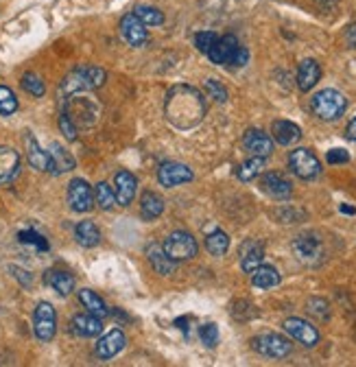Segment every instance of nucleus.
I'll use <instances>...</instances> for the list:
<instances>
[{"label": "nucleus", "instance_id": "nucleus-1", "mask_svg": "<svg viewBox=\"0 0 356 367\" xmlns=\"http://www.w3.org/2000/svg\"><path fill=\"white\" fill-rule=\"evenodd\" d=\"M206 116L203 96L192 86H175L167 94V119L177 129L197 127Z\"/></svg>", "mask_w": 356, "mask_h": 367}, {"label": "nucleus", "instance_id": "nucleus-2", "mask_svg": "<svg viewBox=\"0 0 356 367\" xmlns=\"http://www.w3.org/2000/svg\"><path fill=\"white\" fill-rule=\"evenodd\" d=\"M61 114H66L68 119L77 125V129L92 127L101 116V105L94 101L88 92H77L70 96L61 98Z\"/></svg>", "mask_w": 356, "mask_h": 367}, {"label": "nucleus", "instance_id": "nucleus-3", "mask_svg": "<svg viewBox=\"0 0 356 367\" xmlns=\"http://www.w3.org/2000/svg\"><path fill=\"white\" fill-rule=\"evenodd\" d=\"M107 79V73L99 66H79L75 68L66 79L61 81V96H70V94H77V92H90V90H96L101 88Z\"/></svg>", "mask_w": 356, "mask_h": 367}, {"label": "nucleus", "instance_id": "nucleus-4", "mask_svg": "<svg viewBox=\"0 0 356 367\" xmlns=\"http://www.w3.org/2000/svg\"><path fill=\"white\" fill-rule=\"evenodd\" d=\"M208 57L217 66H232V68H240L249 61V51L242 46L236 36H223L215 42V46L208 51Z\"/></svg>", "mask_w": 356, "mask_h": 367}, {"label": "nucleus", "instance_id": "nucleus-5", "mask_svg": "<svg viewBox=\"0 0 356 367\" xmlns=\"http://www.w3.org/2000/svg\"><path fill=\"white\" fill-rule=\"evenodd\" d=\"M311 110L315 112L317 119L321 121H336L341 119L348 110V98L332 88L319 90L313 98H311Z\"/></svg>", "mask_w": 356, "mask_h": 367}, {"label": "nucleus", "instance_id": "nucleus-6", "mask_svg": "<svg viewBox=\"0 0 356 367\" xmlns=\"http://www.w3.org/2000/svg\"><path fill=\"white\" fill-rule=\"evenodd\" d=\"M162 249H164V254L171 260L182 262V260L195 258L197 252H199V245H197L195 239H192V234H188V232H184V230H177V232H173V234L167 237Z\"/></svg>", "mask_w": 356, "mask_h": 367}, {"label": "nucleus", "instance_id": "nucleus-7", "mask_svg": "<svg viewBox=\"0 0 356 367\" xmlns=\"http://www.w3.org/2000/svg\"><path fill=\"white\" fill-rule=\"evenodd\" d=\"M251 347L258 354L269 357V359H286L293 352V343L282 335H276V332H265V335L254 337Z\"/></svg>", "mask_w": 356, "mask_h": 367}, {"label": "nucleus", "instance_id": "nucleus-8", "mask_svg": "<svg viewBox=\"0 0 356 367\" xmlns=\"http://www.w3.org/2000/svg\"><path fill=\"white\" fill-rule=\"evenodd\" d=\"M288 169L300 179L311 181L321 175V162L311 149H295V151L288 153Z\"/></svg>", "mask_w": 356, "mask_h": 367}, {"label": "nucleus", "instance_id": "nucleus-9", "mask_svg": "<svg viewBox=\"0 0 356 367\" xmlns=\"http://www.w3.org/2000/svg\"><path fill=\"white\" fill-rule=\"evenodd\" d=\"M33 330H36V337L44 343H48L55 337V330H57V315L51 302H40L36 306L33 313Z\"/></svg>", "mask_w": 356, "mask_h": 367}, {"label": "nucleus", "instance_id": "nucleus-10", "mask_svg": "<svg viewBox=\"0 0 356 367\" xmlns=\"http://www.w3.org/2000/svg\"><path fill=\"white\" fill-rule=\"evenodd\" d=\"M282 328L291 339H295L297 343H302L306 347H315L321 339L319 330L311 322L302 320V317H288V320H284Z\"/></svg>", "mask_w": 356, "mask_h": 367}, {"label": "nucleus", "instance_id": "nucleus-11", "mask_svg": "<svg viewBox=\"0 0 356 367\" xmlns=\"http://www.w3.org/2000/svg\"><path fill=\"white\" fill-rule=\"evenodd\" d=\"M291 249L300 262L304 264H317L323 258V245L315 234H300L291 243Z\"/></svg>", "mask_w": 356, "mask_h": 367}, {"label": "nucleus", "instance_id": "nucleus-12", "mask_svg": "<svg viewBox=\"0 0 356 367\" xmlns=\"http://www.w3.org/2000/svg\"><path fill=\"white\" fill-rule=\"evenodd\" d=\"M121 36L123 40L134 46L140 48L149 42V33H147V24H144L136 13H125L123 20H121Z\"/></svg>", "mask_w": 356, "mask_h": 367}, {"label": "nucleus", "instance_id": "nucleus-13", "mask_svg": "<svg viewBox=\"0 0 356 367\" xmlns=\"http://www.w3.org/2000/svg\"><path fill=\"white\" fill-rule=\"evenodd\" d=\"M68 204L75 212H90L94 208V190L86 179H72L68 184Z\"/></svg>", "mask_w": 356, "mask_h": 367}, {"label": "nucleus", "instance_id": "nucleus-14", "mask_svg": "<svg viewBox=\"0 0 356 367\" xmlns=\"http://www.w3.org/2000/svg\"><path fill=\"white\" fill-rule=\"evenodd\" d=\"M192 177H195L192 171L182 162H164V164H160V169H157V179L162 186H167V188H175V186H180V184L192 181Z\"/></svg>", "mask_w": 356, "mask_h": 367}, {"label": "nucleus", "instance_id": "nucleus-15", "mask_svg": "<svg viewBox=\"0 0 356 367\" xmlns=\"http://www.w3.org/2000/svg\"><path fill=\"white\" fill-rule=\"evenodd\" d=\"M242 147H245L251 156L269 158L273 153V138L263 129H247L245 136H242Z\"/></svg>", "mask_w": 356, "mask_h": 367}, {"label": "nucleus", "instance_id": "nucleus-16", "mask_svg": "<svg viewBox=\"0 0 356 367\" xmlns=\"http://www.w3.org/2000/svg\"><path fill=\"white\" fill-rule=\"evenodd\" d=\"M261 188L263 193H267L271 199H278V202H284L291 195H293V186L291 181L282 175V173H265L261 177Z\"/></svg>", "mask_w": 356, "mask_h": 367}, {"label": "nucleus", "instance_id": "nucleus-17", "mask_svg": "<svg viewBox=\"0 0 356 367\" xmlns=\"http://www.w3.org/2000/svg\"><path fill=\"white\" fill-rule=\"evenodd\" d=\"M127 343V337H125V332L114 328V330H109L107 335H103L99 339V343H96V357H99L101 361H109V359H114L121 350L125 347Z\"/></svg>", "mask_w": 356, "mask_h": 367}, {"label": "nucleus", "instance_id": "nucleus-18", "mask_svg": "<svg viewBox=\"0 0 356 367\" xmlns=\"http://www.w3.org/2000/svg\"><path fill=\"white\" fill-rule=\"evenodd\" d=\"M70 332L77 337H99L103 332L101 317H96L92 313L88 315H75L70 320Z\"/></svg>", "mask_w": 356, "mask_h": 367}, {"label": "nucleus", "instance_id": "nucleus-19", "mask_svg": "<svg viewBox=\"0 0 356 367\" xmlns=\"http://www.w3.org/2000/svg\"><path fill=\"white\" fill-rule=\"evenodd\" d=\"M20 173V153L11 147H0V184H11Z\"/></svg>", "mask_w": 356, "mask_h": 367}, {"label": "nucleus", "instance_id": "nucleus-20", "mask_svg": "<svg viewBox=\"0 0 356 367\" xmlns=\"http://www.w3.org/2000/svg\"><path fill=\"white\" fill-rule=\"evenodd\" d=\"M114 193H116V202L121 206H129L134 202L136 190H138V179L129 173V171H118L114 177Z\"/></svg>", "mask_w": 356, "mask_h": 367}, {"label": "nucleus", "instance_id": "nucleus-21", "mask_svg": "<svg viewBox=\"0 0 356 367\" xmlns=\"http://www.w3.org/2000/svg\"><path fill=\"white\" fill-rule=\"evenodd\" d=\"M26 160L36 171L51 173V153L44 151L33 133H26Z\"/></svg>", "mask_w": 356, "mask_h": 367}, {"label": "nucleus", "instance_id": "nucleus-22", "mask_svg": "<svg viewBox=\"0 0 356 367\" xmlns=\"http://www.w3.org/2000/svg\"><path fill=\"white\" fill-rule=\"evenodd\" d=\"M271 138L282 147H291L302 138V129L291 121H273Z\"/></svg>", "mask_w": 356, "mask_h": 367}, {"label": "nucleus", "instance_id": "nucleus-23", "mask_svg": "<svg viewBox=\"0 0 356 367\" xmlns=\"http://www.w3.org/2000/svg\"><path fill=\"white\" fill-rule=\"evenodd\" d=\"M265 258V247L263 243H256V241H247L245 245L240 247V269L245 274H251L256 267L263 264Z\"/></svg>", "mask_w": 356, "mask_h": 367}, {"label": "nucleus", "instance_id": "nucleus-24", "mask_svg": "<svg viewBox=\"0 0 356 367\" xmlns=\"http://www.w3.org/2000/svg\"><path fill=\"white\" fill-rule=\"evenodd\" d=\"M321 79V68L315 59H304L297 68V88L302 92H309L317 86V81Z\"/></svg>", "mask_w": 356, "mask_h": 367}, {"label": "nucleus", "instance_id": "nucleus-25", "mask_svg": "<svg viewBox=\"0 0 356 367\" xmlns=\"http://www.w3.org/2000/svg\"><path fill=\"white\" fill-rule=\"evenodd\" d=\"M44 282L51 287L55 293H59L61 297H66L75 291V278L66 271H59V269H51L44 274Z\"/></svg>", "mask_w": 356, "mask_h": 367}, {"label": "nucleus", "instance_id": "nucleus-26", "mask_svg": "<svg viewBox=\"0 0 356 367\" xmlns=\"http://www.w3.org/2000/svg\"><path fill=\"white\" fill-rule=\"evenodd\" d=\"M251 285L256 289H273L280 285V274L276 267L271 264H261L251 271Z\"/></svg>", "mask_w": 356, "mask_h": 367}, {"label": "nucleus", "instance_id": "nucleus-27", "mask_svg": "<svg viewBox=\"0 0 356 367\" xmlns=\"http://www.w3.org/2000/svg\"><path fill=\"white\" fill-rule=\"evenodd\" d=\"M164 212V199H162L157 193L147 190L140 199V214L144 221H155L157 216Z\"/></svg>", "mask_w": 356, "mask_h": 367}, {"label": "nucleus", "instance_id": "nucleus-28", "mask_svg": "<svg viewBox=\"0 0 356 367\" xmlns=\"http://www.w3.org/2000/svg\"><path fill=\"white\" fill-rule=\"evenodd\" d=\"M48 153H51V173L53 175H61V173H68L75 169V158L61 144L55 142Z\"/></svg>", "mask_w": 356, "mask_h": 367}, {"label": "nucleus", "instance_id": "nucleus-29", "mask_svg": "<svg viewBox=\"0 0 356 367\" xmlns=\"http://www.w3.org/2000/svg\"><path fill=\"white\" fill-rule=\"evenodd\" d=\"M75 239L81 247H96L101 243V232L94 221H81L75 227Z\"/></svg>", "mask_w": 356, "mask_h": 367}, {"label": "nucleus", "instance_id": "nucleus-30", "mask_svg": "<svg viewBox=\"0 0 356 367\" xmlns=\"http://www.w3.org/2000/svg\"><path fill=\"white\" fill-rule=\"evenodd\" d=\"M79 302L88 308V313L101 317V320H105V317L109 315V308L103 302V297H99V295H96L94 291H90V289H81L79 291Z\"/></svg>", "mask_w": 356, "mask_h": 367}, {"label": "nucleus", "instance_id": "nucleus-31", "mask_svg": "<svg viewBox=\"0 0 356 367\" xmlns=\"http://www.w3.org/2000/svg\"><path fill=\"white\" fill-rule=\"evenodd\" d=\"M147 254H149V262H151V267H153V269H155L160 276H169V274H173V269H175V260H171V258L164 254V249H162L160 245H151V247L147 249Z\"/></svg>", "mask_w": 356, "mask_h": 367}, {"label": "nucleus", "instance_id": "nucleus-32", "mask_svg": "<svg viewBox=\"0 0 356 367\" xmlns=\"http://www.w3.org/2000/svg\"><path fill=\"white\" fill-rule=\"evenodd\" d=\"M206 249L217 258L225 256L230 249V237L225 234L223 230H215L212 234H208V239H206Z\"/></svg>", "mask_w": 356, "mask_h": 367}, {"label": "nucleus", "instance_id": "nucleus-33", "mask_svg": "<svg viewBox=\"0 0 356 367\" xmlns=\"http://www.w3.org/2000/svg\"><path fill=\"white\" fill-rule=\"evenodd\" d=\"M263 169H265V158L251 156L247 162H242V164L238 166L236 175H238L240 181H251L254 177H258V175L263 173Z\"/></svg>", "mask_w": 356, "mask_h": 367}, {"label": "nucleus", "instance_id": "nucleus-34", "mask_svg": "<svg viewBox=\"0 0 356 367\" xmlns=\"http://www.w3.org/2000/svg\"><path fill=\"white\" fill-rule=\"evenodd\" d=\"M94 204H99L101 210H111V208L116 206V193H114V188H111L107 181L96 184V188H94Z\"/></svg>", "mask_w": 356, "mask_h": 367}, {"label": "nucleus", "instance_id": "nucleus-35", "mask_svg": "<svg viewBox=\"0 0 356 367\" xmlns=\"http://www.w3.org/2000/svg\"><path fill=\"white\" fill-rule=\"evenodd\" d=\"M134 13L147 27H160L162 22H164V13H162L160 9H155V7H151V5H138L134 9Z\"/></svg>", "mask_w": 356, "mask_h": 367}, {"label": "nucleus", "instance_id": "nucleus-36", "mask_svg": "<svg viewBox=\"0 0 356 367\" xmlns=\"http://www.w3.org/2000/svg\"><path fill=\"white\" fill-rule=\"evenodd\" d=\"M22 88H24L31 96H38V98L46 94L44 81H42V77H38L36 73H24V75H22Z\"/></svg>", "mask_w": 356, "mask_h": 367}, {"label": "nucleus", "instance_id": "nucleus-37", "mask_svg": "<svg viewBox=\"0 0 356 367\" xmlns=\"http://www.w3.org/2000/svg\"><path fill=\"white\" fill-rule=\"evenodd\" d=\"M15 110H18V98L7 86H0V116H11Z\"/></svg>", "mask_w": 356, "mask_h": 367}, {"label": "nucleus", "instance_id": "nucleus-38", "mask_svg": "<svg viewBox=\"0 0 356 367\" xmlns=\"http://www.w3.org/2000/svg\"><path fill=\"white\" fill-rule=\"evenodd\" d=\"M203 90H206L208 98H212V101H217V103H225V101H228V90H225L221 86V81H217V79H208L203 83Z\"/></svg>", "mask_w": 356, "mask_h": 367}, {"label": "nucleus", "instance_id": "nucleus-39", "mask_svg": "<svg viewBox=\"0 0 356 367\" xmlns=\"http://www.w3.org/2000/svg\"><path fill=\"white\" fill-rule=\"evenodd\" d=\"M306 310H309L311 315H315L317 320H328V317H330L328 302H326V299H321V297L309 299V304H306Z\"/></svg>", "mask_w": 356, "mask_h": 367}, {"label": "nucleus", "instance_id": "nucleus-40", "mask_svg": "<svg viewBox=\"0 0 356 367\" xmlns=\"http://www.w3.org/2000/svg\"><path fill=\"white\" fill-rule=\"evenodd\" d=\"M217 40H219V36L215 31H201V33H197V36H195V46L199 48L203 55H208V51L215 46Z\"/></svg>", "mask_w": 356, "mask_h": 367}, {"label": "nucleus", "instance_id": "nucleus-41", "mask_svg": "<svg viewBox=\"0 0 356 367\" xmlns=\"http://www.w3.org/2000/svg\"><path fill=\"white\" fill-rule=\"evenodd\" d=\"M199 337H201V343H203V345L215 347V345L219 343V328H217V324H206V326H201Z\"/></svg>", "mask_w": 356, "mask_h": 367}, {"label": "nucleus", "instance_id": "nucleus-42", "mask_svg": "<svg viewBox=\"0 0 356 367\" xmlns=\"http://www.w3.org/2000/svg\"><path fill=\"white\" fill-rule=\"evenodd\" d=\"M59 129H61V133H63V136H66L68 140H77V133H79L77 125L68 119L66 114H61V112H59Z\"/></svg>", "mask_w": 356, "mask_h": 367}, {"label": "nucleus", "instance_id": "nucleus-43", "mask_svg": "<svg viewBox=\"0 0 356 367\" xmlns=\"http://www.w3.org/2000/svg\"><path fill=\"white\" fill-rule=\"evenodd\" d=\"M18 239H20L22 243H33V245H38L40 249H48V243L44 241V237L36 234V232H20Z\"/></svg>", "mask_w": 356, "mask_h": 367}, {"label": "nucleus", "instance_id": "nucleus-44", "mask_svg": "<svg viewBox=\"0 0 356 367\" xmlns=\"http://www.w3.org/2000/svg\"><path fill=\"white\" fill-rule=\"evenodd\" d=\"M326 160H328V164H346V162H350V153L343 151V149H332V151H328Z\"/></svg>", "mask_w": 356, "mask_h": 367}, {"label": "nucleus", "instance_id": "nucleus-45", "mask_svg": "<svg viewBox=\"0 0 356 367\" xmlns=\"http://www.w3.org/2000/svg\"><path fill=\"white\" fill-rule=\"evenodd\" d=\"M9 271H13V276L18 278V280L22 282L24 287H29V285H31V276H29L24 269H20V267H9Z\"/></svg>", "mask_w": 356, "mask_h": 367}, {"label": "nucleus", "instance_id": "nucleus-46", "mask_svg": "<svg viewBox=\"0 0 356 367\" xmlns=\"http://www.w3.org/2000/svg\"><path fill=\"white\" fill-rule=\"evenodd\" d=\"M346 136H348V140H354V142H356V116L350 121V125L346 127Z\"/></svg>", "mask_w": 356, "mask_h": 367}, {"label": "nucleus", "instance_id": "nucleus-47", "mask_svg": "<svg viewBox=\"0 0 356 367\" xmlns=\"http://www.w3.org/2000/svg\"><path fill=\"white\" fill-rule=\"evenodd\" d=\"M348 40H350V46L354 48L356 46V24L348 27Z\"/></svg>", "mask_w": 356, "mask_h": 367}]
</instances>
